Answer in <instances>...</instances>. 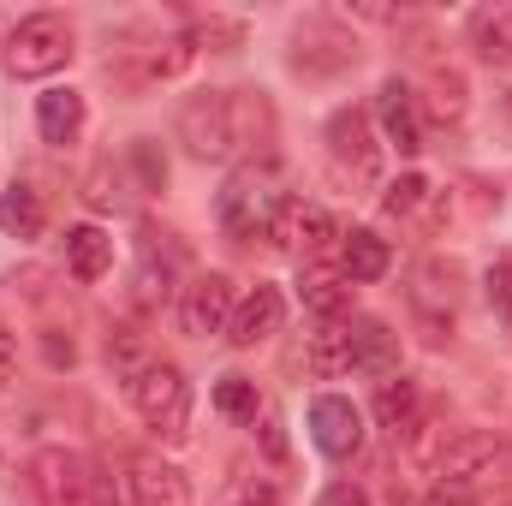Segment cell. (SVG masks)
<instances>
[{
  "mask_svg": "<svg viewBox=\"0 0 512 506\" xmlns=\"http://www.w3.org/2000/svg\"><path fill=\"white\" fill-rule=\"evenodd\" d=\"M251 120H274L268 102H256L251 90H203L179 108V143L191 161H227Z\"/></svg>",
  "mask_w": 512,
  "mask_h": 506,
  "instance_id": "cell-1",
  "label": "cell"
},
{
  "mask_svg": "<svg viewBox=\"0 0 512 506\" xmlns=\"http://www.w3.org/2000/svg\"><path fill=\"white\" fill-rule=\"evenodd\" d=\"M286 179H280V167L262 155V161H245L233 179H227V191H221V227H227V239H239V245H256V239H274V227H280V215H286Z\"/></svg>",
  "mask_w": 512,
  "mask_h": 506,
  "instance_id": "cell-2",
  "label": "cell"
},
{
  "mask_svg": "<svg viewBox=\"0 0 512 506\" xmlns=\"http://www.w3.org/2000/svg\"><path fill=\"white\" fill-rule=\"evenodd\" d=\"M30 483L42 506H120L114 477L90 453H72V447H42L30 465Z\"/></svg>",
  "mask_w": 512,
  "mask_h": 506,
  "instance_id": "cell-3",
  "label": "cell"
},
{
  "mask_svg": "<svg viewBox=\"0 0 512 506\" xmlns=\"http://www.w3.org/2000/svg\"><path fill=\"white\" fill-rule=\"evenodd\" d=\"M72 54H78L72 24L60 12H30V18H18L6 30V54L0 60H6L12 78H54V72L72 66Z\"/></svg>",
  "mask_w": 512,
  "mask_h": 506,
  "instance_id": "cell-4",
  "label": "cell"
},
{
  "mask_svg": "<svg viewBox=\"0 0 512 506\" xmlns=\"http://www.w3.org/2000/svg\"><path fill=\"white\" fill-rule=\"evenodd\" d=\"M126 399L161 441H179L185 423H191V381H185V370H179L173 358H149V364L126 381Z\"/></svg>",
  "mask_w": 512,
  "mask_h": 506,
  "instance_id": "cell-5",
  "label": "cell"
},
{
  "mask_svg": "<svg viewBox=\"0 0 512 506\" xmlns=\"http://www.w3.org/2000/svg\"><path fill=\"white\" fill-rule=\"evenodd\" d=\"M459 280H465V274H459L453 256H429V262H417V274H411V310H417L429 346L453 340V322H459Z\"/></svg>",
  "mask_w": 512,
  "mask_h": 506,
  "instance_id": "cell-6",
  "label": "cell"
},
{
  "mask_svg": "<svg viewBox=\"0 0 512 506\" xmlns=\"http://www.w3.org/2000/svg\"><path fill=\"white\" fill-rule=\"evenodd\" d=\"M328 155H334V167H340L346 179L376 185V179H382V143H376V120H370L364 108H340V114L328 120Z\"/></svg>",
  "mask_w": 512,
  "mask_h": 506,
  "instance_id": "cell-7",
  "label": "cell"
},
{
  "mask_svg": "<svg viewBox=\"0 0 512 506\" xmlns=\"http://www.w3.org/2000/svg\"><path fill=\"white\" fill-rule=\"evenodd\" d=\"M310 441L322 447V459L352 465L364 453V411L346 393H316L310 399Z\"/></svg>",
  "mask_w": 512,
  "mask_h": 506,
  "instance_id": "cell-8",
  "label": "cell"
},
{
  "mask_svg": "<svg viewBox=\"0 0 512 506\" xmlns=\"http://www.w3.org/2000/svg\"><path fill=\"white\" fill-rule=\"evenodd\" d=\"M233 310H239V298H233V280H227V274H197V280H185V292H179V328L197 334V340L227 334Z\"/></svg>",
  "mask_w": 512,
  "mask_h": 506,
  "instance_id": "cell-9",
  "label": "cell"
},
{
  "mask_svg": "<svg viewBox=\"0 0 512 506\" xmlns=\"http://www.w3.org/2000/svg\"><path fill=\"white\" fill-rule=\"evenodd\" d=\"M340 239H346V233H340V221H334L322 203H286V215H280V227H274V245H280V251H298L304 262H328Z\"/></svg>",
  "mask_w": 512,
  "mask_h": 506,
  "instance_id": "cell-10",
  "label": "cell"
},
{
  "mask_svg": "<svg viewBox=\"0 0 512 506\" xmlns=\"http://www.w3.org/2000/svg\"><path fill=\"white\" fill-rule=\"evenodd\" d=\"M507 465V447L495 441V435H483V429H453V441H447V453H441V483H459V489H471V483H483V477H495Z\"/></svg>",
  "mask_w": 512,
  "mask_h": 506,
  "instance_id": "cell-11",
  "label": "cell"
},
{
  "mask_svg": "<svg viewBox=\"0 0 512 506\" xmlns=\"http://www.w3.org/2000/svg\"><path fill=\"white\" fill-rule=\"evenodd\" d=\"M292 48H298V54H292L298 72H340V66L358 60V36L340 30L334 18H304L298 36H292Z\"/></svg>",
  "mask_w": 512,
  "mask_h": 506,
  "instance_id": "cell-12",
  "label": "cell"
},
{
  "mask_svg": "<svg viewBox=\"0 0 512 506\" xmlns=\"http://www.w3.org/2000/svg\"><path fill=\"white\" fill-rule=\"evenodd\" d=\"M280 322H286V298H280V286H268V280H256L251 292L239 298V310H233V322H227V346H239V352H251V346H262L268 334H280Z\"/></svg>",
  "mask_w": 512,
  "mask_h": 506,
  "instance_id": "cell-13",
  "label": "cell"
},
{
  "mask_svg": "<svg viewBox=\"0 0 512 506\" xmlns=\"http://www.w3.org/2000/svg\"><path fill=\"white\" fill-rule=\"evenodd\" d=\"M346 364L364 376H399V334L382 316H352L346 322Z\"/></svg>",
  "mask_w": 512,
  "mask_h": 506,
  "instance_id": "cell-14",
  "label": "cell"
},
{
  "mask_svg": "<svg viewBox=\"0 0 512 506\" xmlns=\"http://www.w3.org/2000/svg\"><path fill=\"white\" fill-rule=\"evenodd\" d=\"M131 506H191V477L173 465V459H161V453H137L131 459Z\"/></svg>",
  "mask_w": 512,
  "mask_h": 506,
  "instance_id": "cell-15",
  "label": "cell"
},
{
  "mask_svg": "<svg viewBox=\"0 0 512 506\" xmlns=\"http://www.w3.org/2000/svg\"><path fill=\"white\" fill-rule=\"evenodd\" d=\"M298 298H304V310H310L316 322H340V316L352 310V280H346L340 262H304Z\"/></svg>",
  "mask_w": 512,
  "mask_h": 506,
  "instance_id": "cell-16",
  "label": "cell"
},
{
  "mask_svg": "<svg viewBox=\"0 0 512 506\" xmlns=\"http://www.w3.org/2000/svg\"><path fill=\"white\" fill-rule=\"evenodd\" d=\"M376 120H382L387 143L399 149V155H417L423 149V120H417V96L399 84V78H387L382 96H376Z\"/></svg>",
  "mask_w": 512,
  "mask_h": 506,
  "instance_id": "cell-17",
  "label": "cell"
},
{
  "mask_svg": "<svg viewBox=\"0 0 512 506\" xmlns=\"http://www.w3.org/2000/svg\"><path fill=\"white\" fill-rule=\"evenodd\" d=\"M155 239H161V233H143L137 274H131V298H137V310H155V304H167V298H173V268H179V256L161 251Z\"/></svg>",
  "mask_w": 512,
  "mask_h": 506,
  "instance_id": "cell-18",
  "label": "cell"
},
{
  "mask_svg": "<svg viewBox=\"0 0 512 506\" xmlns=\"http://www.w3.org/2000/svg\"><path fill=\"white\" fill-rule=\"evenodd\" d=\"M42 227H48L42 191H36V185H24V179H12V185H6V197H0V233H6V239H18V245H30V239H42Z\"/></svg>",
  "mask_w": 512,
  "mask_h": 506,
  "instance_id": "cell-19",
  "label": "cell"
},
{
  "mask_svg": "<svg viewBox=\"0 0 512 506\" xmlns=\"http://www.w3.org/2000/svg\"><path fill=\"white\" fill-rule=\"evenodd\" d=\"M36 131H42V143H78V131H84V96L78 90H42L36 96Z\"/></svg>",
  "mask_w": 512,
  "mask_h": 506,
  "instance_id": "cell-20",
  "label": "cell"
},
{
  "mask_svg": "<svg viewBox=\"0 0 512 506\" xmlns=\"http://www.w3.org/2000/svg\"><path fill=\"white\" fill-rule=\"evenodd\" d=\"M340 268H346V280H352V286H370V280H382L387 268H393V251H387L382 233L352 227V233L340 239Z\"/></svg>",
  "mask_w": 512,
  "mask_h": 506,
  "instance_id": "cell-21",
  "label": "cell"
},
{
  "mask_svg": "<svg viewBox=\"0 0 512 506\" xmlns=\"http://www.w3.org/2000/svg\"><path fill=\"white\" fill-rule=\"evenodd\" d=\"M447 441H453V423H447L441 411H417L411 429H405V459H411L417 471H441Z\"/></svg>",
  "mask_w": 512,
  "mask_h": 506,
  "instance_id": "cell-22",
  "label": "cell"
},
{
  "mask_svg": "<svg viewBox=\"0 0 512 506\" xmlns=\"http://www.w3.org/2000/svg\"><path fill=\"white\" fill-rule=\"evenodd\" d=\"M382 215L387 221H435V185L423 173H399L382 191Z\"/></svg>",
  "mask_w": 512,
  "mask_h": 506,
  "instance_id": "cell-23",
  "label": "cell"
},
{
  "mask_svg": "<svg viewBox=\"0 0 512 506\" xmlns=\"http://www.w3.org/2000/svg\"><path fill=\"white\" fill-rule=\"evenodd\" d=\"M66 268H72L78 280H102V274L114 268V239H108L102 227H72V233H66Z\"/></svg>",
  "mask_w": 512,
  "mask_h": 506,
  "instance_id": "cell-24",
  "label": "cell"
},
{
  "mask_svg": "<svg viewBox=\"0 0 512 506\" xmlns=\"http://www.w3.org/2000/svg\"><path fill=\"white\" fill-rule=\"evenodd\" d=\"M471 48L489 66H512V6H483L471 18Z\"/></svg>",
  "mask_w": 512,
  "mask_h": 506,
  "instance_id": "cell-25",
  "label": "cell"
},
{
  "mask_svg": "<svg viewBox=\"0 0 512 506\" xmlns=\"http://www.w3.org/2000/svg\"><path fill=\"white\" fill-rule=\"evenodd\" d=\"M417 411H423V393H417V381L411 376H387L382 387H376V417H382V429L405 435Z\"/></svg>",
  "mask_w": 512,
  "mask_h": 506,
  "instance_id": "cell-26",
  "label": "cell"
},
{
  "mask_svg": "<svg viewBox=\"0 0 512 506\" xmlns=\"http://www.w3.org/2000/svg\"><path fill=\"white\" fill-rule=\"evenodd\" d=\"M304 364H310V376H340V370H352L346 364V322H322L316 334H310V346H304Z\"/></svg>",
  "mask_w": 512,
  "mask_h": 506,
  "instance_id": "cell-27",
  "label": "cell"
},
{
  "mask_svg": "<svg viewBox=\"0 0 512 506\" xmlns=\"http://www.w3.org/2000/svg\"><path fill=\"white\" fill-rule=\"evenodd\" d=\"M215 411H221V417H233V423H256V411H262L256 381L251 376H221V381H215Z\"/></svg>",
  "mask_w": 512,
  "mask_h": 506,
  "instance_id": "cell-28",
  "label": "cell"
},
{
  "mask_svg": "<svg viewBox=\"0 0 512 506\" xmlns=\"http://www.w3.org/2000/svg\"><path fill=\"white\" fill-rule=\"evenodd\" d=\"M483 292H489V310L501 316V328L512 334V256H495V262H489Z\"/></svg>",
  "mask_w": 512,
  "mask_h": 506,
  "instance_id": "cell-29",
  "label": "cell"
},
{
  "mask_svg": "<svg viewBox=\"0 0 512 506\" xmlns=\"http://www.w3.org/2000/svg\"><path fill=\"white\" fill-rule=\"evenodd\" d=\"M429 90H435V102H429V108H435L441 120H459V114H465V78H459V72H435V78H429Z\"/></svg>",
  "mask_w": 512,
  "mask_h": 506,
  "instance_id": "cell-30",
  "label": "cell"
},
{
  "mask_svg": "<svg viewBox=\"0 0 512 506\" xmlns=\"http://www.w3.org/2000/svg\"><path fill=\"white\" fill-rule=\"evenodd\" d=\"M221 506H280V501H274V489L262 477H239V483H227Z\"/></svg>",
  "mask_w": 512,
  "mask_h": 506,
  "instance_id": "cell-31",
  "label": "cell"
},
{
  "mask_svg": "<svg viewBox=\"0 0 512 506\" xmlns=\"http://www.w3.org/2000/svg\"><path fill=\"white\" fill-rule=\"evenodd\" d=\"M197 36H203V42H227V48H239V42H245V30H239V24H227V18L197 24Z\"/></svg>",
  "mask_w": 512,
  "mask_h": 506,
  "instance_id": "cell-32",
  "label": "cell"
},
{
  "mask_svg": "<svg viewBox=\"0 0 512 506\" xmlns=\"http://www.w3.org/2000/svg\"><path fill=\"white\" fill-rule=\"evenodd\" d=\"M423 506H477V495H471V489H459V483H435Z\"/></svg>",
  "mask_w": 512,
  "mask_h": 506,
  "instance_id": "cell-33",
  "label": "cell"
},
{
  "mask_svg": "<svg viewBox=\"0 0 512 506\" xmlns=\"http://www.w3.org/2000/svg\"><path fill=\"white\" fill-rule=\"evenodd\" d=\"M316 506H370V495H364L358 483H334V489H328Z\"/></svg>",
  "mask_w": 512,
  "mask_h": 506,
  "instance_id": "cell-34",
  "label": "cell"
},
{
  "mask_svg": "<svg viewBox=\"0 0 512 506\" xmlns=\"http://www.w3.org/2000/svg\"><path fill=\"white\" fill-rule=\"evenodd\" d=\"M12 364H18V346H12V334L0 328V381L12 376Z\"/></svg>",
  "mask_w": 512,
  "mask_h": 506,
  "instance_id": "cell-35",
  "label": "cell"
},
{
  "mask_svg": "<svg viewBox=\"0 0 512 506\" xmlns=\"http://www.w3.org/2000/svg\"><path fill=\"white\" fill-rule=\"evenodd\" d=\"M262 447H268V453H274V459H280V453H286V441H280V429H274V417H268V429H262Z\"/></svg>",
  "mask_w": 512,
  "mask_h": 506,
  "instance_id": "cell-36",
  "label": "cell"
},
{
  "mask_svg": "<svg viewBox=\"0 0 512 506\" xmlns=\"http://www.w3.org/2000/svg\"><path fill=\"white\" fill-rule=\"evenodd\" d=\"M507 114H512V96H507Z\"/></svg>",
  "mask_w": 512,
  "mask_h": 506,
  "instance_id": "cell-37",
  "label": "cell"
}]
</instances>
